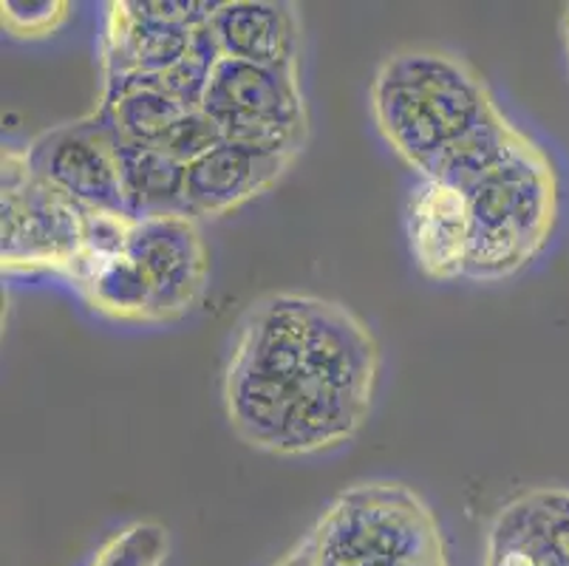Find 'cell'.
Listing matches in <instances>:
<instances>
[{
  "instance_id": "obj_1",
  "label": "cell",
  "mask_w": 569,
  "mask_h": 566,
  "mask_svg": "<svg viewBox=\"0 0 569 566\" xmlns=\"http://www.w3.org/2000/svg\"><path fill=\"white\" fill-rule=\"evenodd\" d=\"M369 100L386 142L419 173L496 106L485 77L468 60L431 46L388 54Z\"/></svg>"
},
{
  "instance_id": "obj_2",
  "label": "cell",
  "mask_w": 569,
  "mask_h": 566,
  "mask_svg": "<svg viewBox=\"0 0 569 566\" xmlns=\"http://www.w3.org/2000/svg\"><path fill=\"white\" fill-rule=\"evenodd\" d=\"M470 252L465 278L501 280L521 272L550 244L558 221V176L527 133L468 193Z\"/></svg>"
},
{
  "instance_id": "obj_3",
  "label": "cell",
  "mask_w": 569,
  "mask_h": 566,
  "mask_svg": "<svg viewBox=\"0 0 569 566\" xmlns=\"http://www.w3.org/2000/svg\"><path fill=\"white\" fill-rule=\"evenodd\" d=\"M320 566L445 560L439 524L406 485L371 481L340 493L309 533Z\"/></svg>"
},
{
  "instance_id": "obj_4",
  "label": "cell",
  "mask_w": 569,
  "mask_h": 566,
  "mask_svg": "<svg viewBox=\"0 0 569 566\" xmlns=\"http://www.w3.org/2000/svg\"><path fill=\"white\" fill-rule=\"evenodd\" d=\"M0 258L7 272L51 269L71 280L88 236V207L29 168L26 150H3Z\"/></svg>"
},
{
  "instance_id": "obj_5",
  "label": "cell",
  "mask_w": 569,
  "mask_h": 566,
  "mask_svg": "<svg viewBox=\"0 0 569 566\" xmlns=\"http://www.w3.org/2000/svg\"><path fill=\"white\" fill-rule=\"evenodd\" d=\"M26 159L38 179L49 181L77 205L88 210L126 212L119 179V139L102 108L77 122L57 125L40 133L26 148Z\"/></svg>"
},
{
  "instance_id": "obj_6",
  "label": "cell",
  "mask_w": 569,
  "mask_h": 566,
  "mask_svg": "<svg viewBox=\"0 0 569 566\" xmlns=\"http://www.w3.org/2000/svg\"><path fill=\"white\" fill-rule=\"evenodd\" d=\"M128 256L153 289L157 324L184 318L207 287V247L196 218L184 212L133 221Z\"/></svg>"
},
{
  "instance_id": "obj_7",
  "label": "cell",
  "mask_w": 569,
  "mask_h": 566,
  "mask_svg": "<svg viewBox=\"0 0 569 566\" xmlns=\"http://www.w3.org/2000/svg\"><path fill=\"white\" fill-rule=\"evenodd\" d=\"M201 111L219 122L224 142L250 128H295L309 131V113L298 69H263L221 57L207 86Z\"/></svg>"
},
{
  "instance_id": "obj_8",
  "label": "cell",
  "mask_w": 569,
  "mask_h": 566,
  "mask_svg": "<svg viewBox=\"0 0 569 566\" xmlns=\"http://www.w3.org/2000/svg\"><path fill=\"white\" fill-rule=\"evenodd\" d=\"M307 377L371 403L380 374V346L355 311L307 295Z\"/></svg>"
},
{
  "instance_id": "obj_9",
  "label": "cell",
  "mask_w": 569,
  "mask_h": 566,
  "mask_svg": "<svg viewBox=\"0 0 569 566\" xmlns=\"http://www.w3.org/2000/svg\"><path fill=\"white\" fill-rule=\"evenodd\" d=\"M188 26H173L144 14L139 0L108 3L102 31V93L100 102L113 97L133 77L162 75L182 62L193 43Z\"/></svg>"
},
{
  "instance_id": "obj_10",
  "label": "cell",
  "mask_w": 569,
  "mask_h": 566,
  "mask_svg": "<svg viewBox=\"0 0 569 566\" xmlns=\"http://www.w3.org/2000/svg\"><path fill=\"white\" fill-rule=\"evenodd\" d=\"M292 162V156L258 153L244 145L221 142L188 165L184 212L196 221L227 216L276 187Z\"/></svg>"
},
{
  "instance_id": "obj_11",
  "label": "cell",
  "mask_w": 569,
  "mask_h": 566,
  "mask_svg": "<svg viewBox=\"0 0 569 566\" xmlns=\"http://www.w3.org/2000/svg\"><path fill=\"white\" fill-rule=\"evenodd\" d=\"M485 566H569V490H530L496 516Z\"/></svg>"
},
{
  "instance_id": "obj_12",
  "label": "cell",
  "mask_w": 569,
  "mask_h": 566,
  "mask_svg": "<svg viewBox=\"0 0 569 566\" xmlns=\"http://www.w3.org/2000/svg\"><path fill=\"white\" fill-rule=\"evenodd\" d=\"M408 241L413 261L428 278L453 280L465 275L470 252L468 193L422 176L408 201Z\"/></svg>"
},
{
  "instance_id": "obj_13",
  "label": "cell",
  "mask_w": 569,
  "mask_h": 566,
  "mask_svg": "<svg viewBox=\"0 0 569 566\" xmlns=\"http://www.w3.org/2000/svg\"><path fill=\"white\" fill-rule=\"evenodd\" d=\"M232 368L276 377V380H303L307 377V295L276 292L256 300L247 311Z\"/></svg>"
},
{
  "instance_id": "obj_14",
  "label": "cell",
  "mask_w": 569,
  "mask_h": 566,
  "mask_svg": "<svg viewBox=\"0 0 569 566\" xmlns=\"http://www.w3.org/2000/svg\"><path fill=\"white\" fill-rule=\"evenodd\" d=\"M224 57L263 69H298L301 18L283 0H227L210 20Z\"/></svg>"
},
{
  "instance_id": "obj_15",
  "label": "cell",
  "mask_w": 569,
  "mask_h": 566,
  "mask_svg": "<svg viewBox=\"0 0 569 566\" xmlns=\"http://www.w3.org/2000/svg\"><path fill=\"white\" fill-rule=\"evenodd\" d=\"M369 411L371 403H363L338 388H326L307 377L292 405L287 428L278 439L276 454L309 456L351 443L369 419Z\"/></svg>"
},
{
  "instance_id": "obj_16",
  "label": "cell",
  "mask_w": 569,
  "mask_h": 566,
  "mask_svg": "<svg viewBox=\"0 0 569 566\" xmlns=\"http://www.w3.org/2000/svg\"><path fill=\"white\" fill-rule=\"evenodd\" d=\"M303 380H276V377L227 366L224 403L236 434L252 448L276 454Z\"/></svg>"
},
{
  "instance_id": "obj_17",
  "label": "cell",
  "mask_w": 569,
  "mask_h": 566,
  "mask_svg": "<svg viewBox=\"0 0 569 566\" xmlns=\"http://www.w3.org/2000/svg\"><path fill=\"white\" fill-rule=\"evenodd\" d=\"M184 176H188V165L176 162L173 156L162 153L151 145H133L119 139L122 205H126L128 216L137 221L184 212Z\"/></svg>"
},
{
  "instance_id": "obj_18",
  "label": "cell",
  "mask_w": 569,
  "mask_h": 566,
  "mask_svg": "<svg viewBox=\"0 0 569 566\" xmlns=\"http://www.w3.org/2000/svg\"><path fill=\"white\" fill-rule=\"evenodd\" d=\"M71 280L80 287L88 306L106 318L157 324L153 289L142 269L137 267V261L128 256V249L119 256L86 258V261H80Z\"/></svg>"
},
{
  "instance_id": "obj_19",
  "label": "cell",
  "mask_w": 569,
  "mask_h": 566,
  "mask_svg": "<svg viewBox=\"0 0 569 566\" xmlns=\"http://www.w3.org/2000/svg\"><path fill=\"white\" fill-rule=\"evenodd\" d=\"M521 133L525 131H519L499 111V106H493L470 131L453 139L451 145H445L422 176L445 181V185L457 187L462 193H470L505 159L507 150L513 148Z\"/></svg>"
},
{
  "instance_id": "obj_20",
  "label": "cell",
  "mask_w": 569,
  "mask_h": 566,
  "mask_svg": "<svg viewBox=\"0 0 569 566\" xmlns=\"http://www.w3.org/2000/svg\"><path fill=\"white\" fill-rule=\"evenodd\" d=\"M100 108L106 111L108 122L113 125V131H117V137L122 139V142L151 145V148H159V142L168 137L170 128H173L184 113L193 111V108L173 100L170 93L151 86L128 88V91L119 93L117 100H111L108 106Z\"/></svg>"
},
{
  "instance_id": "obj_21",
  "label": "cell",
  "mask_w": 569,
  "mask_h": 566,
  "mask_svg": "<svg viewBox=\"0 0 569 566\" xmlns=\"http://www.w3.org/2000/svg\"><path fill=\"white\" fill-rule=\"evenodd\" d=\"M168 558V529L157 522H137L108 538L91 566H162Z\"/></svg>"
},
{
  "instance_id": "obj_22",
  "label": "cell",
  "mask_w": 569,
  "mask_h": 566,
  "mask_svg": "<svg viewBox=\"0 0 569 566\" xmlns=\"http://www.w3.org/2000/svg\"><path fill=\"white\" fill-rule=\"evenodd\" d=\"M71 14L69 0H3L0 20L18 40H46L63 29Z\"/></svg>"
},
{
  "instance_id": "obj_23",
  "label": "cell",
  "mask_w": 569,
  "mask_h": 566,
  "mask_svg": "<svg viewBox=\"0 0 569 566\" xmlns=\"http://www.w3.org/2000/svg\"><path fill=\"white\" fill-rule=\"evenodd\" d=\"M221 142H224V131L219 128V122L207 111L196 108V111H188L170 128L168 137L159 142V150L173 156L176 162L193 165L196 159L219 148Z\"/></svg>"
},
{
  "instance_id": "obj_24",
  "label": "cell",
  "mask_w": 569,
  "mask_h": 566,
  "mask_svg": "<svg viewBox=\"0 0 569 566\" xmlns=\"http://www.w3.org/2000/svg\"><path fill=\"white\" fill-rule=\"evenodd\" d=\"M278 566H320L318 549H315L312 538H309V536L303 538V542L298 544V547H295L292 553H289L287 558H283Z\"/></svg>"
},
{
  "instance_id": "obj_25",
  "label": "cell",
  "mask_w": 569,
  "mask_h": 566,
  "mask_svg": "<svg viewBox=\"0 0 569 566\" xmlns=\"http://www.w3.org/2000/svg\"><path fill=\"white\" fill-rule=\"evenodd\" d=\"M357 566H445V560H371Z\"/></svg>"
},
{
  "instance_id": "obj_26",
  "label": "cell",
  "mask_w": 569,
  "mask_h": 566,
  "mask_svg": "<svg viewBox=\"0 0 569 566\" xmlns=\"http://www.w3.org/2000/svg\"><path fill=\"white\" fill-rule=\"evenodd\" d=\"M567 38H569V9H567Z\"/></svg>"
}]
</instances>
